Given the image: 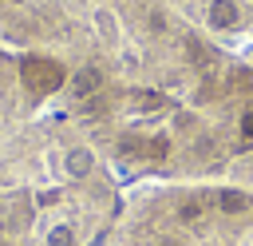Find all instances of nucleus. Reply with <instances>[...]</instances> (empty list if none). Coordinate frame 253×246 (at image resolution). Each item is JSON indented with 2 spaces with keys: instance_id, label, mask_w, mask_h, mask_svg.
<instances>
[{
  "instance_id": "nucleus-4",
  "label": "nucleus",
  "mask_w": 253,
  "mask_h": 246,
  "mask_svg": "<svg viewBox=\"0 0 253 246\" xmlns=\"http://www.w3.org/2000/svg\"><path fill=\"white\" fill-rule=\"evenodd\" d=\"M206 24H210L213 32H229V28H237V0H210V8H206Z\"/></svg>"
},
{
  "instance_id": "nucleus-1",
  "label": "nucleus",
  "mask_w": 253,
  "mask_h": 246,
  "mask_svg": "<svg viewBox=\"0 0 253 246\" xmlns=\"http://www.w3.org/2000/svg\"><path fill=\"white\" fill-rule=\"evenodd\" d=\"M115 218L103 159L59 115L0 139V246H103Z\"/></svg>"
},
{
  "instance_id": "nucleus-3",
  "label": "nucleus",
  "mask_w": 253,
  "mask_h": 246,
  "mask_svg": "<svg viewBox=\"0 0 253 246\" xmlns=\"http://www.w3.org/2000/svg\"><path fill=\"white\" fill-rule=\"evenodd\" d=\"M206 202H210V210L221 214V218H237V214H245V210L253 206L249 194H241V190H233V186H217V190H210Z\"/></svg>"
},
{
  "instance_id": "nucleus-6",
  "label": "nucleus",
  "mask_w": 253,
  "mask_h": 246,
  "mask_svg": "<svg viewBox=\"0 0 253 246\" xmlns=\"http://www.w3.org/2000/svg\"><path fill=\"white\" fill-rule=\"evenodd\" d=\"M241 139H245V143H253V111H245V115H241Z\"/></svg>"
},
{
  "instance_id": "nucleus-2",
  "label": "nucleus",
  "mask_w": 253,
  "mask_h": 246,
  "mask_svg": "<svg viewBox=\"0 0 253 246\" xmlns=\"http://www.w3.org/2000/svg\"><path fill=\"white\" fill-rule=\"evenodd\" d=\"M63 71L47 56L24 52L0 36V139L40 115L47 99H59Z\"/></svg>"
},
{
  "instance_id": "nucleus-5",
  "label": "nucleus",
  "mask_w": 253,
  "mask_h": 246,
  "mask_svg": "<svg viewBox=\"0 0 253 246\" xmlns=\"http://www.w3.org/2000/svg\"><path fill=\"white\" fill-rule=\"evenodd\" d=\"M229 91L249 95V91H253V71H249V67H233V71H229Z\"/></svg>"
}]
</instances>
